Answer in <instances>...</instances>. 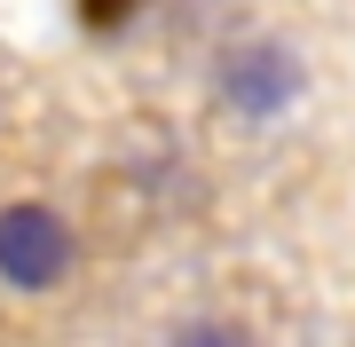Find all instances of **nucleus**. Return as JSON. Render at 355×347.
Instances as JSON below:
<instances>
[{
    "label": "nucleus",
    "instance_id": "f257e3e1",
    "mask_svg": "<svg viewBox=\"0 0 355 347\" xmlns=\"http://www.w3.org/2000/svg\"><path fill=\"white\" fill-rule=\"evenodd\" d=\"M214 95H221L229 118L268 127V118H284L308 95V64L284 48V39H237V48L214 64Z\"/></svg>",
    "mask_w": 355,
    "mask_h": 347
},
{
    "label": "nucleus",
    "instance_id": "f03ea898",
    "mask_svg": "<svg viewBox=\"0 0 355 347\" xmlns=\"http://www.w3.org/2000/svg\"><path fill=\"white\" fill-rule=\"evenodd\" d=\"M71 276V221L55 206H8L0 213V284L8 292H55Z\"/></svg>",
    "mask_w": 355,
    "mask_h": 347
},
{
    "label": "nucleus",
    "instance_id": "7ed1b4c3",
    "mask_svg": "<svg viewBox=\"0 0 355 347\" xmlns=\"http://www.w3.org/2000/svg\"><path fill=\"white\" fill-rule=\"evenodd\" d=\"M135 8L142 0H79V24L87 32H119V24H135Z\"/></svg>",
    "mask_w": 355,
    "mask_h": 347
}]
</instances>
